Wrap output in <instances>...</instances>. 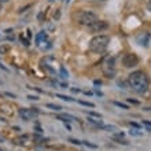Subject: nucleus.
Returning a JSON list of instances; mask_svg holds the SVG:
<instances>
[{
  "mask_svg": "<svg viewBox=\"0 0 151 151\" xmlns=\"http://www.w3.org/2000/svg\"><path fill=\"white\" fill-rule=\"evenodd\" d=\"M47 107L48 109H51V110H55V111H59L60 109V106H58V104H52V103H47Z\"/></svg>",
  "mask_w": 151,
  "mask_h": 151,
  "instance_id": "obj_13",
  "label": "nucleus"
},
{
  "mask_svg": "<svg viewBox=\"0 0 151 151\" xmlns=\"http://www.w3.org/2000/svg\"><path fill=\"white\" fill-rule=\"evenodd\" d=\"M8 1H10V0H0V3H1V4H4V3H8Z\"/></svg>",
  "mask_w": 151,
  "mask_h": 151,
  "instance_id": "obj_31",
  "label": "nucleus"
},
{
  "mask_svg": "<svg viewBox=\"0 0 151 151\" xmlns=\"http://www.w3.org/2000/svg\"><path fill=\"white\" fill-rule=\"evenodd\" d=\"M128 84H129V87L135 92L143 93V92H146L148 89L150 81H148V77L144 72L136 70V72H132L131 74L128 76Z\"/></svg>",
  "mask_w": 151,
  "mask_h": 151,
  "instance_id": "obj_1",
  "label": "nucleus"
},
{
  "mask_svg": "<svg viewBox=\"0 0 151 151\" xmlns=\"http://www.w3.org/2000/svg\"><path fill=\"white\" fill-rule=\"evenodd\" d=\"M69 142L73 144H83V142H80V140H77V139H69Z\"/></svg>",
  "mask_w": 151,
  "mask_h": 151,
  "instance_id": "obj_21",
  "label": "nucleus"
},
{
  "mask_svg": "<svg viewBox=\"0 0 151 151\" xmlns=\"http://www.w3.org/2000/svg\"><path fill=\"white\" fill-rule=\"evenodd\" d=\"M6 95H7V96H11V98H15V95H14V93H10V92H6Z\"/></svg>",
  "mask_w": 151,
  "mask_h": 151,
  "instance_id": "obj_30",
  "label": "nucleus"
},
{
  "mask_svg": "<svg viewBox=\"0 0 151 151\" xmlns=\"http://www.w3.org/2000/svg\"><path fill=\"white\" fill-rule=\"evenodd\" d=\"M28 139H29V136L25 135V136H22V137H18V139H17V143L24 144V143H26V140H28Z\"/></svg>",
  "mask_w": 151,
  "mask_h": 151,
  "instance_id": "obj_14",
  "label": "nucleus"
},
{
  "mask_svg": "<svg viewBox=\"0 0 151 151\" xmlns=\"http://www.w3.org/2000/svg\"><path fill=\"white\" fill-rule=\"evenodd\" d=\"M60 77L62 78H68V70L65 68H60Z\"/></svg>",
  "mask_w": 151,
  "mask_h": 151,
  "instance_id": "obj_17",
  "label": "nucleus"
},
{
  "mask_svg": "<svg viewBox=\"0 0 151 151\" xmlns=\"http://www.w3.org/2000/svg\"><path fill=\"white\" fill-rule=\"evenodd\" d=\"M131 135H135V136H140L142 133L140 132H137V131H131Z\"/></svg>",
  "mask_w": 151,
  "mask_h": 151,
  "instance_id": "obj_27",
  "label": "nucleus"
},
{
  "mask_svg": "<svg viewBox=\"0 0 151 151\" xmlns=\"http://www.w3.org/2000/svg\"><path fill=\"white\" fill-rule=\"evenodd\" d=\"M58 119L65 121V122H69V121H73V119H77V118L73 117V115H70V114H62V115H58Z\"/></svg>",
  "mask_w": 151,
  "mask_h": 151,
  "instance_id": "obj_10",
  "label": "nucleus"
},
{
  "mask_svg": "<svg viewBox=\"0 0 151 151\" xmlns=\"http://www.w3.org/2000/svg\"><path fill=\"white\" fill-rule=\"evenodd\" d=\"M39 47L41 48L43 51H47V50H50V48L52 47V44H51V41H48V40H45V41H43V43L40 44Z\"/></svg>",
  "mask_w": 151,
  "mask_h": 151,
  "instance_id": "obj_12",
  "label": "nucleus"
},
{
  "mask_svg": "<svg viewBox=\"0 0 151 151\" xmlns=\"http://www.w3.org/2000/svg\"><path fill=\"white\" fill-rule=\"evenodd\" d=\"M0 84H1V80H0Z\"/></svg>",
  "mask_w": 151,
  "mask_h": 151,
  "instance_id": "obj_35",
  "label": "nucleus"
},
{
  "mask_svg": "<svg viewBox=\"0 0 151 151\" xmlns=\"http://www.w3.org/2000/svg\"><path fill=\"white\" fill-rule=\"evenodd\" d=\"M102 72L107 78H114L115 76V58L114 56H107L106 59L102 62Z\"/></svg>",
  "mask_w": 151,
  "mask_h": 151,
  "instance_id": "obj_4",
  "label": "nucleus"
},
{
  "mask_svg": "<svg viewBox=\"0 0 151 151\" xmlns=\"http://www.w3.org/2000/svg\"><path fill=\"white\" fill-rule=\"evenodd\" d=\"M28 99H30V100H39V98H37V96H35V95H29Z\"/></svg>",
  "mask_w": 151,
  "mask_h": 151,
  "instance_id": "obj_25",
  "label": "nucleus"
},
{
  "mask_svg": "<svg viewBox=\"0 0 151 151\" xmlns=\"http://www.w3.org/2000/svg\"><path fill=\"white\" fill-rule=\"evenodd\" d=\"M83 144H85V146H88V147H91V148H96V146H95V144L88 143V142H83Z\"/></svg>",
  "mask_w": 151,
  "mask_h": 151,
  "instance_id": "obj_22",
  "label": "nucleus"
},
{
  "mask_svg": "<svg viewBox=\"0 0 151 151\" xmlns=\"http://www.w3.org/2000/svg\"><path fill=\"white\" fill-rule=\"evenodd\" d=\"M80 104H83V106H87V107H95V104L91 103V102H84V100H78Z\"/></svg>",
  "mask_w": 151,
  "mask_h": 151,
  "instance_id": "obj_16",
  "label": "nucleus"
},
{
  "mask_svg": "<svg viewBox=\"0 0 151 151\" xmlns=\"http://www.w3.org/2000/svg\"><path fill=\"white\" fill-rule=\"evenodd\" d=\"M129 125H131V127H133V128H140V125H139V124L132 122V121H131V122H129Z\"/></svg>",
  "mask_w": 151,
  "mask_h": 151,
  "instance_id": "obj_26",
  "label": "nucleus"
},
{
  "mask_svg": "<svg viewBox=\"0 0 151 151\" xmlns=\"http://www.w3.org/2000/svg\"><path fill=\"white\" fill-rule=\"evenodd\" d=\"M146 7L148 11H151V0H146Z\"/></svg>",
  "mask_w": 151,
  "mask_h": 151,
  "instance_id": "obj_23",
  "label": "nucleus"
},
{
  "mask_svg": "<svg viewBox=\"0 0 151 151\" xmlns=\"http://www.w3.org/2000/svg\"><path fill=\"white\" fill-rule=\"evenodd\" d=\"M76 19H77V24L89 28L92 24H95L96 21H98V15L92 11H80L76 15Z\"/></svg>",
  "mask_w": 151,
  "mask_h": 151,
  "instance_id": "obj_3",
  "label": "nucleus"
},
{
  "mask_svg": "<svg viewBox=\"0 0 151 151\" xmlns=\"http://www.w3.org/2000/svg\"><path fill=\"white\" fill-rule=\"evenodd\" d=\"M143 124H144V125H147V127H150V128H151V122H150V121H143Z\"/></svg>",
  "mask_w": 151,
  "mask_h": 151,
  "instance_id": "obj_29",
  "label": "nucleus"
},
{
  "mask_svg": "<svg viewBox=\"0 0 151 151\" xmlns=\"http://www.w3.org/2000/svg\"><path fill=\"white\" fill-rule=\"evenodd\" d=\"M66 1H68V3H69V1H70V0H66Z\"/></svg>",
  "mask_w": 151,
  "mask_h": 151,
  "instance_id": "obj_34",
  "label": "nucleus"
},
{
  "mask_svg": "<svg viewBox=\"0 0 151 151\" xmlns=\"http://www.w3.org/2000/svg\"><path fill=\"white\" fill-rule=\"evenodd\" d=\"M88 122H91L92 125H96V127H102V124H100V121H96V119L91 118V117H88Z\"/></svg>",
  "mask_w": 151,
  "mask_h": 151,
  "instance_id": "obj_15",
  "label": "nucleus"
},
{
  "mask_svg": "<svg viewBox=\"0 0 151 151\" xmlns=\"http://www.w3.org/2000/svg\"><path fill=\"white\" fill-rule=\"evenodd\" d=\"M1 10H3V4L0 3V11H1Z\"/></svg>",
  "mask_w": 151,
  "mask_h": 151,
  "instance_id": "obj_32",
  "label": "nucleus"
},
{
  "mask_svg": "<svg viewBox=\"0 0 151 151\" xmlns=\"http://www.w3.org/2000/svg\"><path fill=\"white\" fill-rule=\"evenodd\" d=\"M122 65L125 68L131 69V68H136L139 65V56L133 54V52H129V54H125L122 56Z\"/></svg>",
  "mask_w": 151,
  "mask_h": 151,
  "instance_id": "obj_5",
  "label": "nucleus"
},
{
  "mask_svg": "<svg viewBox=\"0 0 151 151\" xmlns=\"http://www.w3.org/2000/svg\"><path fill=\"white\" fill-rule=\"evenodd\" d=\"M45 40H48L47 39V33L43 30V32H40L36 36V45H40V44L43 43V41H45Z\"/></svg>",
  "mask_w": 151,
  "mask_h": 151,
  "instance_id": "obj_9",
  "label": "nucleus"
},
{
  "mask_svg": "<svg viewBox=\"0 0 151 151\" xmlns=\"http://www.w3.org/2000/svg\"><path fill=\"white\" fill-rule=\"evenodd\" d=\"M10 51H11V45H10V44H1V45H0V54L6 55V54H8Z\"/></svg>",
  "mask_w": 151,
  "mask_h": 151,
  "instance_id": "obj_11",
  "label": "nucleus"
},
{
  "mask_svg": "<svg viewBox=\"0 0 151 151\" xmlns=\"http://www.w3.org/2000/svg\"><path fill=\"white\" fill-rule=\"evenodd\" d=\"M91 32H104L106 29H109V22L107 21H103V19H98L95 24H92L89 26Z\"/></svg>",
  "mask_w": 151,
  "mask_h": 151,
  "instance_id": "obj_7",
  "label": "nucleus"
},
{
  "mask_svg": "<svg viewBox=\"0 0 151 151\" xmlns=\"http://www.w3.org/2000/svg\"><path fill=\"white\" fill-rule=\"evenodd\" d=\"M30 7H32V4H28V6H25V7H21L19 10H18V12H19V14H21V12H25L28 8H30Z\"/></svg>",
  "mask_w": 151,
  "mask_h": 151,
  "instance_id": "obj_20",
  "label": "nucleus"
},
{
  "mask_svg": "<svg viewBox=\"0 0 151 151\" xmlns=\"http://www.w3.org/2000/svg\"><path fill=\"white\" fill-rule=\"evenodd\" d=\"M109 43H110V37L106 35H98V36L92 37L89 41V50L95 54H100L107 48Z\"/></svg>",
  "mask_w": 151,
  "mask_h": 151,
  "instance_id": "obj_2",
  "label": "nucleus"
},
{
  "mask_svg": "<svg viewBox=\"0 0 151 151\" xmlns=\"http://www.w3.org/2000/svg\"><path fill=\"white\" fill-rule=\"evenodd\" d=\"M60 1H63V0H60Z\"/></svg>",
  "mask_w": 151,
  "mask_h": 151,
  "instance_id": "obj_36",
  "label": "nucleus"
},
{
  "mask_svg": "<svg viewBox=\"0 0 151 151\" xmlns=\"http://www.w3.org/2000/svg\"><path fill=\"white\" fill-rule=\"evenodd\" d=\"M128 102H129V103H133V104H137V103H139L137 100H133V99H128Z\"/></svg>",
  "mask_w": 151,
  "mask_h": 151,
  "instance_id": "obj_28",
  "label": "nucleus"
},
{
  "mask_svg": "<svg viewBox=\"0 0 151 151\" xmlns=\"http://www.w3.org/2000/svg\"><path fill=\"white\" fill-rule=\"evenodd\" d=\"M18 114L24 121H30L32 118H35L37 114H39V110L37 109H19L18 110Z\"/></svg>",
  "mask_w": 151,
  "mask_h": 151,
  "instance_id": "obj_6",
  "label": "nucleus"
},
{
  "mask_svg": "<svg viewBox=\"0 0 151 151\" xmlns=\"http://www.w3.org/2000/svg\"><path fill=\"white\" fill-rule=\"evenodd\" d=\"M56 98H59V99H63V100H68V102H74V99L69 98V96H65V95H56Z\"/></svg>",
  "mask_w": 151,
  "mask_h": 151,
  "instance_id": "obj_18",
  "label": "nucleus"
},
{
  "mask_svg": "<svg viewBox=\"0 0 151 151\" xmlns=\"http://www.w3.org/2000/svg\"><path fill=\"white\" fill-rule=\"evenodd\" d=\"M89 115H92V117H96V118H102V115L99 114V113H89Z\"/></svg>",
  "mask_w": 151,
  "mask_h": 151,
  "instance_id": "obj_24",
  "label": "nucleus"
},
{
  "mask_svg": "<svg viewBox=\"0 0 151 151\" xmlns=\"http://www.w3.org/2000/svg\"><path fill=\"white\" fill-rule=\"evenodd\" d=\"M51 1H54V0H50V3H51Z\"/></svg>",
  "mask_w": 151,
  "mask_h": 151,
  "instance_id": "obj_33",
  "label": "nucleus"
},
{
  "mask_svg": "<svg viewBox=\"0 0 151 151\" xmlns=\"http://www.w3.org/2000/svg\"><path fill=\"white\" fill-rule=\"evenodd\" d=\"M113 103H114L115 106H118V107H121V109H125V110H128V106H127V104L121 103V102H113Z\"/></svg>",
  "mask_w": 151,
  "mask_h": 151,
  "instance_id": "obj_19",
  "label": "nucleus"
},
{
  "mask_svg": "<svg viewBox=\"0 0 151 151\" xmlns=\"http://www.w3.org/2000/svg\"><path fill=\"white\" fill-rule=\"evenodd\" d=\"M0 151H3V150H0Z\"/></svg>",
  "mask_w": 151,
  "mask_h": 151,
  "instance_id": "obj_37",
  "label": "nucleus"
},
{
  "mask_svg": "<svg viewBox=\"0 0 151 151\" xmlns=\"http://www.w3.org/2000/svg\"><path fill=\"white\" fill-rule=\"evenodd\" d=\"M136 40H137V43H139L140 45L147 47L148 43H150V40H151V35L148 32H143V33H140L139 36L136 37Z\"/></svg>",
  "mask_w": 151,
  "mask_h": 151,
  "instance_id": "obj_8",
  "label": "nucleus"
}]
</instances>
